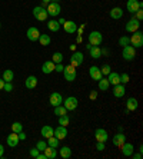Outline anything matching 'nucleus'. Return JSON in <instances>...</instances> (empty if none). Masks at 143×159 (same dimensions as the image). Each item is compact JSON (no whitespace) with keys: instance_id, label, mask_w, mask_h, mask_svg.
Returning a JSON list of instances; mask_svg holds the SVG:
<instances>
[{"instance_id":"obj_14","label":"nucleus","mask_w":143,"mask_h":159,"mask_svg":"<svg viewBox=\"0 0 143 159\" xmlns=\"http://www.w3.org/2000/svg\"><path fill=\"white\" fill-rule=\"evenodd\" d=\"M112 142H113V145L114 146H119L120 148L122 145L126 142V136H125V133L123 132H119V133H116L113 138H112Z\"/></svg>"},{"instance_id":"obj_50","label":"nucleus","mask_w":143,"mask_h":159,"mask_svg":"<svg viewBox=\"0 0 143 159\" xmlns=\"http://www.w3.org/2000/svg\"><path fill=\"white\" fill-rule=\"evenodd\" d=\"M17 135H19V139H20V141H25V139H26V133L23 132V130H22V132H19Z\"/></svg>"},{"instance_id":"obj_53","label":"nucleus","mask_w":143,"mask_h":159,"mask_svg":"<svg viewBox=\"0 0 143 159\" xmlns=\"http://www.w3.org/2000/svg\"><path fill=\"white\" fill-rule=\"evenodd\" d=\"M42 3H43V7H44V6H47L49 3H51V0H42Z\"/></svg>"},{"instance_id":"obj_20","label":"nucleus","mask_w":143,"mask_h":159,"mask_svg":"<svg viewBox=\"0 0 143 159\" xmlns=\"http://www.w3.org/2000/svg\"><path fill=\"white\" fill-rule=\"evenodd\" d=\"M125 93H126V88H125L123 83H119V85L114 86V89H113L114 98H123L125 96Z\"/></svg>"},{"instance_id":"obj_30","label":"nucleus","mask_w":143,"mask_h":159,"mask_svg":"<svg viewBox=\"0 0 143 159\" xmlns=\"http://www.w3.org/2000/svg\"><path fill=\"white\" fill-rule=\"evenodd\" d=\"M50 42H51V39H50L49 34H42L40 33V36H39V43H40L42 46H49Z\"/></svg>"},{"instance_id":"obj_54","label":"nucleus","mask_w":143,"mask_h":159,"mask_svg":"<svg viewBox=\"0 0 143 159\" xmlns=\"http://www.w3.org/2000/svg\"><path fill=\"white\" fill-rule=\"evenodd\" d=\"M57 22H59V23H60V25H63V23L66 22V20H65V19H62V17H60V19H59V20H57Z\"/></svg>"},{"instance_id":"obj_40","label":"nucleus","mask_w":143,"mask_h":159,"mask_svg":"<svg viewBox=\"0 0 143 159\" xmlns=\"http://www.w3.org/2000/svg\"><path fill=\"white\" fill-rule=\"evenodd\" d=\"M46 146H47V142H44V141H39L36 143V148L39 149L40 152H43L44 149H46Z\"/></svg>"},{"instance_id":"obj_22","label":"nucleus","mask_w":143,"mask_h":159,"mask_svg":"<svg viewBox=\"0 0 143 159\" xmlns=\"http://www.w3.org/2000/svg\"><path fill=\"white\" fill-rule=\"evenodd\" d=\"M42 72L44 75H49L51 72H55V63L51 62V60H47V62L43 63V66H42Z\"/></svg>"},{"instance_id":"obj_31","label":"nucleus","mask_w":143,"mask_h":159,"mask_svg":"<svg viewBox=\"0 0 143 159\" xmlns=\"http://www.w3.org/2000/svg\"><path fill=\"white\" fill-rule=\"evenodd\" d=\"M97 83H99V89L100 90H103V92H106L107 89L110 88V83H109V80H107L106 78H102Z\"/></svg>"},{"instance_id":"obj_9","label":"nucleus","mask_w":143,"mask_h":159,"mask_svg":"<svg viewBox=\"0 0 143 159\" xmlns=\"http://www.w3.org/2000/svg\"><path fill=\"white\" fill-rule=\"evenodd\" d=\"M63 106L66 107L67 111H74L77 107V105H79V100H77V98H74V96H69V98H66V100L63 102Z\"/></svg>"},{"instance_id":"obj_13","label":"nucleus","mask_w":143,"mask_h":159,"mask_svg":"<svg viewBox=\"0 0 143 159\" xmlns=\"http://www.w3.org/2000/svg\"><path fill=\"white\" fill-rule=\"evenodd\" d=\"M49 102H50V105L53 107H55V106H59V105L63 103V96L60 95V93H57V92H53L50 95V98H49Z\"/></svg>"},{"instance_id":"obj_51","label":"nucleus","mask_w":143,"mask_h":159,"mask_svg":"<svg viewBox=\"0 0 143 159\" xmlns=\"http://www.w3.org/2000/svg\"><path fill=\"white\" fill-rule=\"evenodd\" d=\"M4 155V146L3 145H0V158Z\"/></svg>"},{"instance_id":"obj_28","label":"nucleus","mask_w":143,"mask_h":159,"mask_svg":"<svg viewBox=\"0 0 143 159\" xmlns=\"http://www.w3.org/2000/svg\"><path fill=\"white\" fill-rule=\"evenodd\" d=\"M25 85L27 89H34L37 86V78L36 76H29V78L25 80Z\"/></svg>"},{"instance_id":"obj_24","label":"nucleus","mask_w":143,"mask_h":159,"mask_svg":"<svg viewBox=\"0 0 143 159\" xmlns=\"http://www.w3.org/2000/svg\"><path fill=\"white\" fill-rule=\"evenodd\" d=\"M44 156H46V159H55L56 156H57V151H56V148H51V146H46V149L43 151Z\"/></svg>"},{"instance_id":"obj_43","label":"nucleus","mask_w":143,"mask_h":159,"mask_svg":"<svg viewBox=\"0 0 143 159\" xmlns=\"http://www.w3.org/2000/svg\"><path fill=\"white\" fill-rule=\"evenodd\" d=\"M3 90H6V92H11V90H13V85H11V82H6V83H4Z\"/></svg>"},{"instance_id":"obj_36","label":"nucleus","mask_w":143,"mask_h":159,"mask_svg":"<svg viewBox=\"0 0 143 159\" xmlns=\"http://www.w3.org/2000/svg\"><path fill=\"white\" fill-rule=\"evenodd\" d=\"M51 62L55 63V65L62 63L63 62V55L60 52H55V53H53V56H51Z\"/></svg>"},{"instance_id":"obj_26","label":"nucleus","mask_w":143,"mask_h":159,"mask_svg":"<svg viewBox=\"0 0 143 159\" xmlns=\"http://www.w3.org/2000/svg\"><path fill=\"white\" fill-rule=\"evenodd\" d=\"M109 16L112 19H114V20H119V19L123 16V10H122L120 7H113L109 11Z\"/></svg>"},{"instance_id":"obj_12","label":"nucleus","mask_w":143,"mask_h":159,"mask_svg":"<svg viewBox=\"0 0 143 159\" xmlns=\"http://www.w3.org/2000/svg\"><path fill=\"white\" fill-rule=\"evenodd\" d=\"M26 36H27V39H29L30 42H36V40H39L40 32H39L37 27H29L27 32H26Z\"/></svg>"},{"instance_id":"obj_32","label":"nucleus","mask_w":143,"mask_h":159,"mask_svg":"<svg viewBox=\"0 0 143 159\" xmlns=\"http://www.w3.org/2000/svg\"><path fill=\"white\" fill-rule=\"evenodd\" d=\"M60 156H62L63 159H69L70 156H72V149H70L69 146H63V148L60 149Z\"/></svg>"},{"instance_id":"obj_17","label":"nucleus","mask_w":143,"mask_h":159,"mask_svg":"<svg viewBox=\"0 0 143 159\" xmlns=\"http://www.w3.org/2000/svg\"><path fill=\"white\" fill-rule=\"evenodd\" d=\"M55 136L59 139V141H62V139H66V136H67V128L66 126H57L55 129Z\"/></svg>"},{"instance_id":"obj_10","label":"nucleus","mask_w":143,"mask_h":159,"mask_svg":"<svg viewBox=\"0 0 143 159\" xmlns=\"http://www.w3.org/2000/svg\"><path fill=\"white\" fill-rule=\"evenodd\" d=\"M139 27H140V22L135 17H132L126 23V32H129V33H133L136 30H139Z\"/></svg>"},{"instance_id":"obj_27","label":"nucleus","mask_w":143,"mask_h":159,"mask_svg":"<svg viewBox=\"0 0 143 159\" xmlns=\"http://www.w3.org/2000/svg\"><path fill=\"white\" fill-rule=\"evenodd\" d=\"M89 52H90V56L93 59H100V56H102V49L99 46H90Z\"/></svg>"},{"instance_id":"obj_8","label":"nucleus","mask_w":143,"mask_h":159,"mask_svg":"<svg viewBox=\"0 0 143 159\" xmlns=\"http://www.w3.org/2000/svg\"><path fill=\"white\" fill-rule=\"evenodd\" d=\"M82 63H83V53L74 50L73 55H72V57H70V65L74 66V67H77V66H80Z\"/></svg>"},{"instance_id":"obj_4","label":"nucleus","mask_w":143,"mask_h":159,"mask_svg":"<svg viewBox=\"0 0 143 159\" xmlns=\"http://www.w3.org/2000/svg\"><path fill=\"white\" fill-rule=\"evenodd\" d=\"M46 10H47V15L51 16V17H57V16H60V13H62V7H60V4L57 3V2L49 3Z\"/></svg>"},{"instance_id":"obj_21","label":"nucleus","mask_w":143,"mask_h":159,"mask_svg":"<svg viewBox=\"0 0 143 159\" xmlns=\"http://www.w3.org/2000/svg\"><path fill=\"white\" fill-rule=\"evenodd\" d=\"M137 106H139V102H137V99L136 98H129L127 100H126V111H136L137 109Z\"/></svg>"},{"instance_id":"obj_55","label":"nucleus","mask_w":143,"mask_h":159,"mask_svg":"<svg viewBox=\"0 0 143 159\" xmlns=\"http://www.w3.org/2000/svg\"><path fill=\"white\" fill-rule=\"evenodd\" d=\"M0 27H2V25H0Z\"/></svg>"},{"instance_id":"obj_5","label":"nucleus","mask_w":143,"mask_h":159,"mask_svg":"<svg viewBox=\"0 0 143 159\" xmlns=\"http://www.w3.org/2000/svg\"><path fill=\"white\" fill-rule=\"evenodd\" d=\"M33 16L39 20V22H44V20H47L49 15H47V10L43 7V6H37V7L33 9Z\"/></svg>"},{"instance_id":"obj_39","label":"nucleus","mask_w":143,"mask_h":159,"mask_svg":"<svg viewBox=\"0 0 143 159\" xmlns=\"http://www.w3.org/2000/svg\"><path fill=\"white\" fill-rule=\"evenodd\" d=\"M119 44H120V46H123V48H125V46H129V44H130V37L122 36L120 39H119Z\"/></svg>"},{"instance_id":"obj_44","label":"nucleus","mask_w":143,"mask_h":159,"mask_svg":"<svg viewBox=\"0 0 143 159\" xmlns=\"http://www.w3.org/2000/svg\"><path fill=\"white\" fill-rule=\"evenodd\" d=\"M135 19H137L139 22L143 19V11H142V9H139V10H137V11L135 13Z\"/></svg>"},{"instance_id":"obj_11","label":"nucleus","mask_w":143,"mask_h":159,"mask_svg":"<svg viewBox=\"0 0 143 159\" xmlns=\"http://www.w3.org/2000/svg\"><path fill=\"white\" fill-rule=\"evenodd\" d=\"M95 138L97 142H106L109 139V135H107L106 129H102V128H97L95 130Z\"/></svg>"},{"instance_id":"obj_41","label":"nucleus","mask_w":143,"mask_h":159,"mask_svg":"<svg viewBox=\"0 0 143 159\" xmlns=\"http://www.w3.org/2000/svg\"><path fill=\"white\" fill-rule=\"evenodd\" d=\"M110 69H112V67H110L109 65H103V66L100 67V72H102V75H103V76H105V75H109L110 72H112V70H110Z\"/></svg>"},{"instance_id":"obj_2","label":"nucleus","mask_w":143,"mask_h":159,"mask_svg":"<svg viewBox=\"0 0 143 159\" xmlns=\"http://www.w3.org/2000/svg\"><path fill=\"white\" fill-rule=\"evenodd\" d=\"M102 42H103V36L100 32L93 30V32L89 33V43H90V46H100Z\"/></svg>"},{"instance_id":"obj_45","label":"nucleus","mask_w":143,"mask_h":159,"mask_svg":"<svg viewBox=\"0 0 143 159\" xmlns=\"http://www.w3.org/2000/svg\"><path fill=\"white\" fill-rule=\"evenodd\" d=\"M63 69H65V66H63L62 63H57V65H55V72H59V73H62Z\"/></svg>"},{"instance_id":"obj_3","label":"nucleus","mask_w":143,"mask_h":159,"mask_svg":"<svg viewBox=\"0 0 143 159\" xmlns=\"http://www.w3.org/2000/svg\"><path fill=\"white\" fill-rule=\"evenodd\" d=\"M130 44H132L135 49H139L143 46V33L139 32V30H136L133 32V36L130 37Z\"/></svg>"},{"instance_id":"obj_29","label":"nucleus","mask_w":143,"mask_h":159,"mask_svg":"<svg viewBox=\"0 0 143 159\" xmlns=\"http://www.w3.org/2000/svg\"><path fill=\"white\" fill-rule=\"evenodd\" d=\"M47 27H49V30L50 32H59V29H60V23L57 22V20H49L47 22Z\"/></svg>"},{"instance_id":"obj_6","label":"nucleus","mask_w":143,"mask_h":159,"mask_svg":"<svg viewBox=\"0 0 143 159\" xmlns=\"http://www.w3.org/2000/svg\"><path fill=\"white\" fill-rule=\"evenodd\" d=\"M142 7H143V3L139 2V0H127V3H126V9H127V11L132 13V15H135L136 11Z\"/></svg>"},{"instance_id":"obj_7","label":"nucleus","mask_w":143,"mask_h":159,"mask_svg":"<svg viewBox=\"0 0 143 159\" xmlns=\"http://www.w3.org/2000/svg\"><path fill=\"white\" fill-rule=\"evenodd\" d=\"M136 57V49L133 48V46H125L123 48V59L127 60V62H130V60H133Z\"/></svg>"},{"instance_id":"obj_33","label":"nucleus","mask_w":143,"mask_h":159,"mask_svg":"<svg viewBox=\"0 0 143 159\" xmlns=\"http://www.w3.org/2000/svg\"><path fill=\"white\" fill-rule=\"evenodd\" d=\"M59 139L53 135V136H50V138H47V146H51V148H59Z\"/></svg>"},{"instance_id":"obj_47","label":"nucleus","mask_w":143,"mask_h":159,"mask_svg":"<svg viewBox=\"0 0 143 159\" xmlns=\"http://www.w3.org/2000/svg\"><path fill=\"white\" fill-rule=\"evenodd\" d=\"M96 149H97V151H105V142H97V143H96Z\"/></svg>"},{"instance_id":"obj_25","label":"nucleus","mask_w":143,"mask_h":159,"mask_svg":"<svg viewBox=\"0 0 143 159\" xmlns=\"http://www.w3.org/2000/svg\"><path fill=\"white\" fill-rule=\"evenodd\" d=\"M40 133H42V136L47 139V138H50V136H53V135H55V129H53L51 126L46 125V126H43V128H42Z\"/></svg>"},{"instance_id":"obj_15","label":"nucleus","mask_w":143,"mask_h":159,"mask_svg":"<svg viewBox=\"0 0 143 159\" xmlns=\"http://www.w3.org/2000/svg\"><path fill=\"white\" fill-rule=\"evenodd\" d=\"M63 29H65L66 33L73 34V33H76L77 32V25L74 22H72V20H67V22L63 23Z\"/></svg>"},{"instance_id":"obj_16","label":"nucleus","mask_w":143,"mask_h":159,"mask_svg":"<svg viewBox=\"0 0 143 159\" xmlns=\"http://www.w3.org/2000/svg\"><path fill=\"white\" fill-rule=\"evenodd\" d=\"M89 75H90V78H92L93 80H97V82L103 78L102 72H100V67H97V66H92V67H90V69H89Z\"/></svg>"},{"instance_id":"obj_46","label":"nucleus","mask_w":143,"mask_h":159,"mask_svg":"<svg viewBox=\"0 0 143 159\" xmlns=\"http://www.w3.org/2000/svg\"><path fill=\"white\" fill-rule=\"evenodd\" d=\"M39 152H40V151H39V149H37V148L30 149V156H32V158H36V156L39 155Z\"/></svg>"},{"instance_id":"obj_52","label":"nucleus","mask_w":143,"mask_h":159,"mask_svg":"<svg viewBox=\"0 0 143 159\" xmlns=\"http://www.w3.org/2000/svg\"><path fill=\"white\" fill-rule=\"evenodd\" d=\"M4 83H6V82H4L3 79H0V90H3V88H4Z\"/></svg>"},{"instance_id":"obj_42","label":"nucleus","mask_w":143,"mask_h":159,"mask_svg":"<svg viewBox=\"0 0 143 159\" xmlns=\"http://www.w3.org/2000/svg\"><path fill=\"white\" fill-rule=\"evenodd\" d=\"M129 80H130V76H129L127 73H122V75H120V83L126 85V83H127Z\"/></svg>"},{"instance_id":"obj_18","label":"nucleus","mask_w":143,"mask_h":159,"mask_svg":"<svg viewBox=\"0 0 143 159\" xmlns=\"http://www.w3.org/2000/svg\"><path fill=\"white\" fill-rule=\"evenodd\" d=\"M19 141H20V139H19V135L15 133V132H11L10 135L6 138V142H7V145L10 146V148H16L17 143H19Z\"/></svg>"},{"instance_id":"obj_48","label":"nucleus","mask_w":143,"mask_h":159,"mask_svg":"<svg viewBox=\"0 0 143 159\" xmlns=\"http://www.w3.org/2000/svg\"><path fill=\"white\" fill-rule=\"evenodd\" d=\"M89 98H90V100H96V98H97V92H96V90H92L90 95H89Z\"/></svg>"},{"instance_id":"obj_35","label":"nucleus","mask_w":143,"mask_h":159,"mask_svg":"<svg viewBox=\"0 0 143 159\" xmlns=\"http://www.w3.org/2000/svg\"><path fill=\"white\" fill-rule=\"evenodd\" d=\"M55 115H57V116L67 115V109L65 106H62V105H59V106H55Z\"/></svg>"},{"instance_id":"obj_38","label":"nucleus","mask_w":143,"mask_h":159,"mask_svg":"<svg viewBox=\"0 0 143 159\" xmlns=\"http://www.w3.org/2000/svg\"><path fill=\"white\" fill-rule=\"evenodd\" d=\"M70 122V118L67 115H63V116H59V125L62 126H67Z\"/></svg>"},{"instance_id":"obj_34","label":"nucleus","mask_w":143,"mask_h":159,"mask_svg":"<svg viewBox=\"0 0 143 159\" xmlns=\"http://www.w3.org/2000/svg\"><path fill=\"white\" fill-rule=\"evenodd\" d=\"M13 78H15V73H13V72L10 70V69H6V70L3 72V80L4 82H11L13 80Z\"/></svg>"},{"instance_id":"obj_19","label":"nucleus","mask_w":143,"mask_h":159,"mask_svg":"<svg viewBox=\"0 0 143 159\" xmlns=\"http://www.w3.org/2000/svg\"><path fill=\"white\" fill-rule=\"evenodd\" d=\"M107 80H109V83L112 86H116L120 83V75L116 73V72H110L109 75H107Z\"/></svg>"},{"instance_id":"obj_49","label":"nucleus","mask_w":143,"mask_h":159,"mask_svg":"<svg viewBox=\"0 0 143 159\" xmlns=\"http://www.w3.org/2000/svg\"><path fill=\"white\" fill-rule=\"evenodd\" d=\"M130 156H132L133 159H142V153H140V152H139V153H135V152H133Z\"/></svg>"},{"instance_id":"obj_37","label":"nucleus","mask_w":143,"mask_h":159,"mask_svg":"<svg viewBox=\"0 0 143 159\" xmlns=\"http://www.w3.org/2000/svg\"><path fill=\"white\" fill-rule=\"evenodd\" d=\"M22 130H23V125L20 122H15L11 125V132L19 133V132H22Z\"/></svg>"},{"instance_id":"obj_1","label":"nucleus","mask_w":143,"mask_h":159,"mask_svg":"<svg viewBox=\"0 0 143 159\" xmlns=\"http://www.w3.org/2000/svg\"><path fill=\"white\" fill-rule=\"evenodd\" d=\"M62 73L65 75V79H66L67 82H74V80H76V78H77V70H76V67L72 66V65H69V66L65 67Z\"/></svg>"},{"instance_id":"obj_23","label":"nucleus","mask_w":143,"mask_h":159,"mask_svg":"<svg viewBox=\"0 0 143 159\" xmlns=\"http://www.w3.org/2000/svg\"><path fill=\"white\" fill-rule=\"evenodd\" d=\"M120 148H122V153H123V156H130L133 152H135V148H133L132 143H126L125 142Z\"/></svg>"}]
</instances>
